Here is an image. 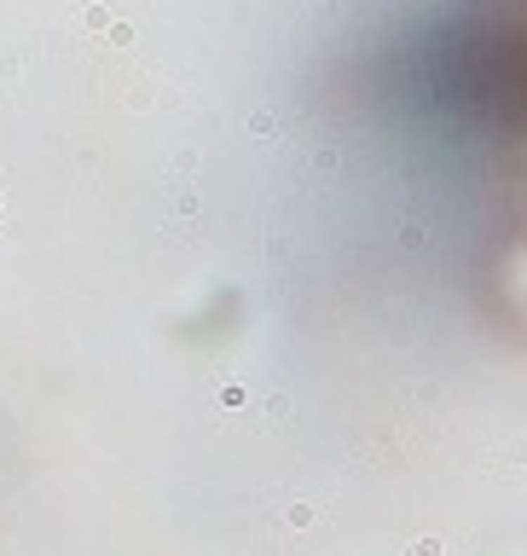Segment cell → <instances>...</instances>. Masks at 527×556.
<instances>
[{
    "mask_svg": "<svg viewBox=\"0 0 527 556\" xmlns=\"http://www.w3.org/2000/svg\"><path fill=\"white\" fill-rule=\"evenodd\" d=\"M110 23V6H87V30H105Z\"/></svg>",
    "mask_w": 527,
    "mask_h": 556,
    "instance_id": "1",
    "label": "cell"
}]
</instances>
